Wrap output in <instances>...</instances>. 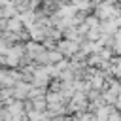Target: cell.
I'll return each mask as SVG.
<instances>
[{
	"instance_id": "obj_1",
	"label": "cell",
	"mask_w": 121,
	"mask_h": 121,
	"mask_svg": "<svg viewBox=\"0 0 121 121\" xmlns=\"http://www.w3.org/2000/svg\"><path fill=\"white\" fill-rule=\"evenodd\" d=\"M78 49V43L76 42H70V40H64L59 43V51H64V53H72Z\"/></svg>"
}]
</instances>
